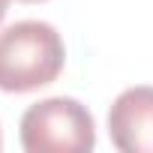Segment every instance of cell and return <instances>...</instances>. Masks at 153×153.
I'll list each match as a JSON object with an SVG mask.
<instances>
[{
  "label": "cell",
  "mask_w": 153,
  "mask_h": 153,
  "mask_svg": "<svg viewBox=\"0 0 153 153\" xmlns=\"http://www.w3.org/2000/svg\"><path fill=\"white\" fill-rule=\"evenodd\" d=\"M0 147H3V135H0Z\"/></svg>",
  "instance_id": "obj_6"
},
{
  "label": "cell",
  "mask_w": 153,
  "mask_h": 153,
  "mask_svg": "<svg viewBox=\"0 0 153 153\" xmlns=\"http://www.w3.org/2000/svg\"><path fill=\"white\" fill-rule=\"evenodd\" d=\"M6 12H9V0H0V21L6 18Z\"/></svg>",
  "instance_id": "obj_4"
},
{
  "label": "cell",
  "mask_w": 153,
  "mask_h": 153,
  "mask_svg": "<svg viewBox=\"0 0 153 153\" xmlns=\"http://www.w3.org/2000/svg\"><path fill=\"white\" fill-rule=\"evenodd\" d=\"M63 63V36L48 21H15L0 33V90L6 93H30L54 84Z\"/></svg>",
  "instance_id": "obj_1"
},
{
  "label": "cell",
  "mask_w": 153,
  "mask_h": 153,
  "mask_svg": "<svg viewBox=\"0 0 153 153\" xmlns=\"http://www.w3.org/2000/svg\"><path fill=\"white\" fill-rule=\"evenodd\" d=\"M108 135L120 153H153V87H129L114 99Z\"/></svg>",
  "instance_id": "obj_3"
},
{
  "label": "cell",
  "mask_w": 153,
  "mask_h": 153,
  "mask_svg": "<svg viewBox=\"0 0 153 153\" xmlns=\"http://www.w3.org/2000/svg\"><path fill=\"white\" fill-rule=\"evenodd\" d=\"M18 3H42V0H18Z\"/></svg>",
  "instance_id": "obj_5"
},
{
  "label": "cell",
  "mask_w": 153,
  "mask_h": 153,
  "mask_svg": "<svg viewBox=\"0 0 153 153\" xmlns=\"http://www.w3.org/2000/svg\"><path fill=\"white\" fill-rule=\"evenodd\" d=\"M21 147L27 153H87L96 147L93 114L69 96L42 99L21 117Z\"/></svg>",
  "instance_id": "obj_2"
}]
</instances>
